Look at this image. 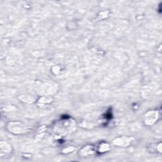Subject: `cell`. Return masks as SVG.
I'll return each instance as SVG.
<instances>
[{
	"instance_id": "6da1fadb",
	"label": "cell",
	"mask_w": 162,
	"mask_h": 162,
	"mask_svg": "<svg viewBox=\"0 0 162 162\" xmlns=\"http://www.w3.org/2000/svg\"><path fill=\"white\" fill-rule=\"evenodd\" d=\"M7 129L14 134H22L29 131L28 127L19 121H12L7 125Z\"/></svg>"
},
{
	"instance_id": "7a4b0ae2",
	"label": "cell",
	"mask_w": 162,
	"mask_h": 162,
	"mask_svg": "<svg viewBox=\"0 0 162 162\" xmlns=\"http://www.w3.org/2000/svg\"><path fill=\"white\" fill-rule=\"evenodd\" d=\"M159 112L158 110H150L146 113L144 117V120L146 125H153L158 119Z\"/></svg>"
},
{
	"instance_id": "3957f363",
	"label": "cell",
	"mask_w": 162,
	"mask_h": 162,
	"mask_svg": "<svg viewBox=\"0 0 162 162\" xmlns=\"http://www.w3.org/2000/svg\"><path fill=\"white\" fill-rule=\"evenodd\" d=\"M133 138L130 137H119L113 141V144L120 147H127L132 141Z\"/></svg>"
},
{
	"instance_id": "277c9868",
	"label": "cell",
	"mask_w": 162,
	"mask_h": 162,
	"mask_svg": "<svg viewBox=\"0 0 162 162\" xmlns=\"http://www.w3.org/2000/svg\"><path fill=\"white\" fill-rule=\"evenodd\" d=\"M96 152V148L93 145H86L80 150L79 153L83 157H89L94 155Z\"/></svg>"
},
{
	"instance_id": "5b68a950",
	"label": "cell",
	"mask_w": 162,
	"mask_h": 162,
	"mask_svg": "<svg viewBox=\"0 0 162 162\" xmlns=\"http://www.w3.org/2000/svg\"><path fill=\"white\" fill-rule=\"evenodd\" d=\"M110 149V145L109 143L105 142H101L96 148L97 151L98 153H106L108 151H109Z\"/></svg>"
},
{
	"instance_id": "8992f818",
	"label": "cell",
	"mask_w": 162,
	"mask_h": 162,
	"mask_svg": "<svg viewBox=\"0 0 162 162\" xmlns=\"http://www.w3.org/2000/svg\"><path fill=\"white\" fill-rule=\"evenodd\" d=\"M0 148H1V155L3 156V154L8 153L11 151V146L5 141H2L0 145Z\"/></svg>"
},
{
	"instance_id": "52a82bcc",
	"label": "cell",
	"mask_w": 162,
	"mask_h": 162,
	"mask_svg": "<svg viewBox=\"0 0 162 162\" xmlns=\"http://www.w3.org/2000/svg\"><path fill=\"white\" fill-rule=\"evenodd\" d=\"M20 100L24 103H32L34 101V98L31 96L28 95H21L20 96Z\"/></svg>"
},
{
	"instance_id": "ba28073f",
	"label": "cell",
	"mask_w": 162,
	"mask_h": 162,
	"mask_svg": "<svg viewBox=\"0 0 162 162\" xmlns=\"http://www.w3.org/2000/svg\"><path fill=\"white\" fill-rule=\"evenodd\" d=\"M52 99L50 98H47V97H42L39 99V100L38 101V103L41 105H46L47 104H49L51 102Z\"/></svg>"
},
{
	"instance_id": "9c48e42d",
	"label": "cell",
	"mask_w": 162,
	"mask_h": 162,
	"mask_svg": "<svg viewBox=\"0 0 162 162\" xmlns=\"http://www.w3.org/2000/svg\"><path fill=\"white\" fill-rule=\"evenodd\" d=\"M73 150H74V148L70 146V147H68L66 149H65L64 150V152L65 153H70V152L72 151Z\"/></svg>"
}]
</instances>
